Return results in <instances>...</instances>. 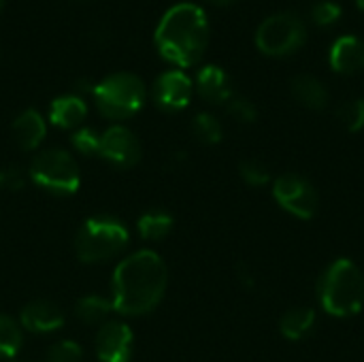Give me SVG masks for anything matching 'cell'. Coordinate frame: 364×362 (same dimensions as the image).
<instances>
[{
  "label": "cell",
  "mask_w": 364,
  "mask_h": 362,
  "mask_svg": "<svg viewBox=\"0 0 364 362\" xmlns=\"http://www.w3.org/2000/svg\"><path fill=\"white\" fill-rule=\"evenodd\" d=\"M113 312L111 299H102L98 294H87L81 297L75 305V316L83 324H105L109 322V314Z\"/></svg>",
  "instance_id": "ffe728a7"
},
{
  "label": "cell",
  "mask_w": 364,
  "mask_h": 362,
  "mask_svg": "<svg viewBox=\"0 0 364 362\" xmlns=\"http://www.w3.org/2000/svg\"><path fill=\"white\" fill-rule=\"evenodd\" d=\"M30 179L45 192L70 196L81 186V171L75 158L64 149H45L30 164Z\"/></svg>",
  "instance_id": "8992f818"
},
{
  "label": "cell",
  "mask_w": 364,
  "mask_h": 362,
  "mask_svg": "<svg viewBox=\"0 0 364 362\" xmlns=\"http://www.w3.org/2000/svg\"><path fill=\"white\" fill-rule=\"evenodd\" d=\"M194 92L192 79L181 70H166L154 83V100L162 111H181L190 105Z\"/></svg>",
  "instance_id": "8fae6325"
},
{
  "label": "cell",
  "mask_w": 364,
  "mask_h": 362,
  "mask_svg": "<svg viewBox=\"0 0 364 362\" xmlns=\"http://www.w3.org/2000/svg\"><path fill=\"white\" fill-rule=\"evenodd\" d=\"M128 241L130 233L119 220L96 215L81 224L75 237V254L85 265H100L122 254Z\"/></svg>",
  "instance_id": "277c9868"
},
{
  "label": "cell",
  "mask_w": 364,
  "mask_h": 362,
  "mask_svg": "<svg viewBox=\"0 0 364 362\" xmlns=\"http://www.w3.org/2000/svg\"><path fill=\"white\" fill-rule=\"evenodd\" d=\"M154 38L164 60L179 68L194 66L209 45L207 13L194 2H179L162 15Z\"/></svg>",
  "instance_id": "7a4b0ae2"
},
{
  "label": "cell",
  "mask_w": 364,
  "mask_h": 362,
  "mask_svg": "<svg viewBox=\"0 0 364 362\" xmlns=\"http://www.w3.org/2000/svg\"><path fill=\"white\" fill-rule=\"evenodd\" d=\"M337 117L346 126V130H350V132H360V130H364V98L346 100L337 109Z\"/></svg>",
  "instance_id": "603a6c76"
},
{
  "label": "cell",
  "mask_w": 364,
  "mask_h": 362,
  "mask_svg": "<svg viewBox=\"0 0 364 362\" xmlns=\"http://www.w3.org/2000/svg\"><path fill=\"white\" fill-rule=\"evenodd\" d=\"M2 6H4V0H0V11H2Z\"/></svg>",
  "instance_id": "1f68e13d"
},
{
  "label": "cell",
  "mask_w": 364,
  "mask_h": 362,
  "mask_svg": "<svg viewBox=\"0 0 364 362\" xmlns=\"http://www.w3.org/2000/svg\"><path fill=\"white\" fill-rule=\"evenodd\" d=\"M239 175L252 188H262L271 181V173L260 160H243L239 164Z\"/></svg>",
  "instance_id": "cb8c5ba5"
},
{
  "label": "cell",
  "mask_w": 364,
  "mask_h": 362,
  "mask_svg": "<svg viewBox=\"0 0 364 362\" xmlns=\"http://www.w3.org/2000/svg\"><path fill=\"white\" fill-rule=\"evenodd\" d=\"M305 38V21L292 11H279L269 15L256 30V45L267 55H288L301 49Z\"/></svg>",
  "instance_id": "52a82bcc"
},
{
  "label": "cell",
  "mask_w": 364,
  "mask_h": 362,
  "mask_svg": "<svg viewBox=\"0 0 364 362\" xmlns=\"http://www.w3.org/2000/svg\"><path fill=\"white\" fill-rule=\"evenodd\" d=\"M290 90H292V96H294L303 107H307V109L322 111V109L328 107V100H331L328 87H326L316 75L301 73V75L292 77Z\"/></svg>",
  "instance_id": "2e32d148"
},
{
  "label": "cell",
  "mask_w": 364,
  "mask_h": 362,
  "mask_svg": "<svg viewBox=\"0 0 364 362\" xmlns=\"http://www.w3.org/2000/svg\"><path fill=\"white\" fill-rule=\"evenodd\" d=\"M356 4H358V6L364 11V0H356Z\"/></svg>",
  "instance_id": "4dcf8cb0"
},
{
  "label": "cell",
  "mask_w": 364,
  "mask_h": 362,
  "mask_svg": "<svg viewBox=\"0 0 364 362\" xmlns=\"http://www.w3.org/2000/svg\"><path fill=\"white\" fill-rule=\"evenodd\" d=\"M26 186V173L23 169L9 164L0 169V190L4 192H19Z\"/></svg>",
  "instance_id": "83f0119b"
},
{
  "label": "cell",
  "mask_w": 364,
  "mask_h": 362,
  "mask_svg": "<svg viewBox=\"0 0 364 362\" xmlns=\"http://www.w3.org/2000/svg\"><path fill=\"white\" fill-rule=\"evenodd\" d=\"M96 109L107 119H128L139 113L147 100V87L134 73H113L92 87Z\"/></svg>",
  "instance_id": "5b68a950"
},
{
  "label": "cell",
  "mask_w": 364,
  "mask_h": 362,
  "mask_svg": "<svg viewBox=\"0 0 364 362\" xmlns=\"http://www.w3.org/2000/svg\"><path fill=\"white\" fill-rule=\"evenodd\" d=\"M47 134V124L43 119V115L34 109H26L23 113H19L13 122V137L15 143L23 149V151H32L36 149L43 139Z\"/></svg>",
  "instance_id": "e0dca14e"
},
{
  "label": "cell",
  "mask_w": 364,
  "mask_h": 362,
  "mask_svg": "<svg viewBox=\"0 0 364 362\" xmlns=\"http://www.w3.org/2000/svg\"><path fill=\"white\" fill-rule=\"evenodd\" d=\"M81 346L77 341H70V339H64V341H58L53 344L49 350H47V356L45 362H81Z\"/></svg>",
  "instance_id": "d4e9b609"
},
{
  "label": "cell",
  "mask_w": 364,
  "mask_h": 362,
  "mask_svg": "<svg viewBox=\"0 0 364 362\" xmlns=\"http://www.w3.org/2000/svg\"><path fill=\"white\" fill-rule=\"evenodd\" d=\"M331 66L341 75H356L364 70V41L354 34L339 36L328 53Z\"/></svg>",
  "instance_id": "4fadbf2b"
},
{
  "label": "cell",
  "mask_w": 364,
  "mask_h": 362,
  "mask_svg": "<svg viewBox=\"0 0 364 362\" xmlns=\"http://www.w3.org/2000/svg\"><path fill=\"white\" fill-rule=\"evenodd\" d=\"M98 156L117 169H130L141 160V143L126 126H111L100 134Z\"/></svg>",
  "instance_id": "9c48e42d"
},
{
  "label": "cell",
  "mask_w": 364,
  "mask_h": 362,
  "mask_svg": "<svg viewBox=\"0 0 364 362\" xmlns=\"http://www.w3.org/2000/svg\"><path fill=\"white\" fill-rule=\"evenodd\" d=\"M226 105H228V113H230V117H235V119H237V122H241V124H254V122H256V117H258V109H256V105H254L252 100L243 98V96H232Z\"/></svg>",
  "instance_id": "4316f807"
},
{
  "label": "cell",
  "mask_w": 364,
  "mask_h": 362,
  "mask_svg": "<svg viewBox=\"0 0 364 362\" xmlns=\"http://www.w3.org/2000/svg\"><path fill=\"white\" fill-rule=\"evenodd\" d=\"M213 4H230V2H235V0H211Z\"/></svg>",
  "instance_id": "f546056e"
},
{
  "label": "cell",
  "mask_w": 364,
  "mask_h": 362,
  "mask_svg": "<svg viewBox=\"0 0 364 362\" xmlns=\"http://www.w3.org/2000/svg\"><path fill=\"white\" fill-rule=\"evenodd\" d=\"M311 17L318 26H331L341 17V6L333 0H322L311 9Z\"/></svg>",
  "instance_id": "f1b7e54d"
},
{
  "label": "cell",
  "mask_w": 364,
  "mask_h": 362,
  "mask_svg": "<svg viewBox=\"0 0 364 362\" xmlns=\"http://www.w3.org/2000/svg\"><path fill=\"white\" fill-rule=\"evenodd\" d=\"M173 226H175V220L164 209H149L136 222L139 235L145 241H162V239H166L171 235Z\"/></svg>",
  "instance_id": "d6986e66"
},
{
  "label": "cell",
  "mask_w": 364,
  "mask_h": 362,
  "mask_svg": "<svg viewBox=\"0 0 364 362\" xmlns=\"http://www.w3.org/2000/svg\"><path fill=\"white\" fill-rule=\"evenodd\" d=\"M9 362H26V361H15V358H13V361H9Z\"/></svg>",
  "instance_id": "d6a6232c"
},
{
  "label": "cell",
  "mask_w": 364,
  "mask_h": 362,
  "mask_svg": "<svg viewBox=\"0 0 364 362\" xmlns=\"http://www.w3.org/2000/svg\"><path fill=\"white\" fill-rule=\"evenodd\" d=\"M168 286L166 262L154 250L126 256L111 277V305L122 316H145L164 299Z\"/></svg>",
  "instance_id": "6da1fadb"
},
{
  "label": "cell",
  "mask_w": 364,
  "mask_h": 362,
  "mask_svg": "<svg viewBox=\"0 0 364 362\" xmlns=\"http://www.w3.org/2000/svg\"><path fill=\"white\" fill-rule=\"evenodd\" d=\"M87 115V105L81 96L77 94H66V96H58L51 105H49V122L62 130H73V128H81L83 119Z\"/></svg>",
  "instance_id": "9a60e30c"
},
{
  "label": "cell",
  "mask_w": 364,
  "mask_h": 362,
  "mask_svg": "<svg viewBox=\"0 0 364 362\" xmlns=\"http://www.w3.org/2000/svg\"><path fill=\"white\" fill-rule=\"evenodd\" d=\"M132 329L126 322L109 320L98 329L94 348L100 362H130L132 358Z\"/></svg>",
  "instance_id": "30bf717a"
},
{
  "label": "cell",
  "mask_w": 364,
  "mask_h": 362,
  "mask_svg": "<svg viewBox=\"0 0 364 362\" xmlns=\"http://www.w3.org/2000/svg\"><path fill=\"white\" fill-rule=\"evenodd\" d=\"M318 299L322 309L335 318H352L364 305V275L350 258L331 262L318 280Z\"/></svg>",
  "instance_id": "3957f363"
},
{
  "label": "cell",
  "mask_w": 364,
  "mask_h": 362,
  "mask_svg": "<svg viewBox=\"0 0 364 362\" xmlns=\"http://www.w3.org/2000/svg\"><path fill=\"white\" fill-rule=\"evenodd\" d=\"M196 92L200 98H205L207 102H213V105H226L235 96L226 70L215 64H207L198 70Z\"/></svg>",
  "instance_id": "5bb4252c"
},
{
  "label": "cell",
  "mask_w": 364,
  "mask_h": 362,
  "mask_svg": "<svg viewBox=\"0 0 364 362\" xmlns=\"http://www.w3.org/2000/svg\"><path fill=\"white\" fill-rule=\"evenodd\" d=\"M21 344H23L21 326L13 318L0 314V358L13 361L21 350Z\"/></svg>",
  "instance_id": "44dd1931"
},
{
  "label": "cell",
  "mask_w": 364,
  "mask_h": 362,
  "mask_svg": "<svg viewBox=\"0 0 364 362\" xmlns=\"http://www.w3.org/2000/svg\"><path fill=\"white\" fill-rule=\"evenodd\" d=\"M275 203L299 220H311L318 213V192L299 173H284L273 181Z\"/></svg>",
  "instance_id": "ba28073f"
},
{
  "label": "cell",
  "mask_w": 364,
  "mask_h": 362,
  "mask_svg": "<svg viewBox=\"0 0 364 362\" xmlns=\"http://www.w3.org/2000/svg\"><path fill=\"white\" fill-rule=\"evenodd\" d=\"M192 132L203 145H218L224 137L222 124L213 113H198L192 119Z\"/></svg>",
  "instance_id": "7402d4cb"
},
{
  "label": "cell",
  "mask_w": 364,
  "mask_h": 362,
  "mask_svg": "<svg viewBox=\"0 0 364 362\" xmlns=\"http://www.w3.org/2000/svg\"><path fill=\"white\" fill-rule=\"evenodd\" d=\"M318 316L311 307H292L279 320V331L290 341L305 339L316 329Z\"/></svg>",
  "instance_id": "ac0fdd59"
},
{
  "label": "cell",
  "mask_w": 364,
  "mask_h": 362,
  "mask_svg": "<svg viewBox=\"0 0 364 362\" xmlns=\"http://www.w3.org/2000/svg\"><path fill=\"white\" fill-rule=\"evenodd\" d=\"M73 147L83 154V156H98L100 149V132H96L94 128H77V132L73 134Z\"/></svg>",
  "instance_id": "484cf974"
},
{
  "label": "cell",
  "mask_w": 364,
  "mask_h": 362,
  "mask_svg": "<svg viewBox=\"0 0 364 362\" xmlns=\"http://www.w3.org/2000/svg\"><path fill=\"white\" fill-rule=\"evenodd\" d=\"M19 326L23 331L47 335L55 333L64 326V312L49 301H32L19 314Z\"/></svg>",
  "instance_id": "7c38bea8"
}]
</instances>
